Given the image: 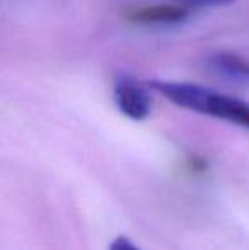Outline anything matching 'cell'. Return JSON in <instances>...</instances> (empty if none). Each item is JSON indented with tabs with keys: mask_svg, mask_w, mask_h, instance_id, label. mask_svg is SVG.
Masks as SVG:
<instances>
[{
	"mask_svg": "<svg viewBox=\"0 0 249 250\" xmlns=\"http://www.w3.org/2000/svg\"><path fill=\"white\" fill-rule=\"evenodd\" d=\"M150 87L178 107L249 129V102L246 101L226 96L198 83L154 80Z\"/></svg>",
	"mask_w": 249,
	"mask_h": 250,
	"instance_id": "6da1fadb",
	"label": "cell"
},
{
	"mask_svg": "<svg viewBox=\"0 0 249 250\" xmlns=\"http://www.w3.org/2000/svg\"><path fill=\"white\" fill-rule=\"evenodd\" d=\"M113 99L118 111L132 121H143L152 112V96L140 80L132 75H120L114 80Z\"/></svg>",
	"mask_w": 249,
	"mask_h": 250,
	"instance_id": "7a4b0ae2",
	"label": "cell"
},
{
	"mask_svg": "<svg viewBox=\"0 0 249 250\" xmlns=\"http://www.w3.org/2000/svg\"><path fill=\"white\" fill-rule=\"evenodd\" d=\"M189 17L188 7L173 5V3H156L143 5L128 12V21L142 26H169L181 24Z\"/></svg>",
	"mask_w": 249,
	"mask_h": 250,
	"instance_id": "3957f363",
	"label": "cell"
},
{
	"mask_svg": "<svg viewBox=\"0 0 249 250\" xmlns=\"http://www.w3.org/2000/svg\"><path fill=\"white\" fill-rule=\"evenodd\" d=\"M206 68L222 80L237 85H249V62L230 51H217L206 56Z\"/></svg>",
	"mask_w": 249,
	"mask_h": 250,
	"instance_id": "277c9868",
	"label": "cell"
},
{
	"mask_svg": "<svg viewBox=\"0 0 249 250\" xmlns=\"http://www.w3.org/2000/svg\"><path fill=\"white\" fill-rule=\"evenodd\" d=\"M181 2L196 7H226L230 5L232 2H236V0H181Z\"/></svg>",
	"mask_w": 249,
	"mask_h": 250,
	"instance_id": "5b68a950",
	"label": "cell"
},
{
	"mask_svg": "<svg viewBox=\"0 0 249 250\" xmlns=\"http://www.w3.org/2000/svg\"><path fill=\"white\" fill-rule=\"evenodd\" d=\"M110 250H142L136 244H133L126 237H116L110 245Z\"/></svg>",
	"mask_w": 249,
	"mask_h": 250,
	"instance_id": "8992f818",
	"label": "cell"
}]
</instances>
